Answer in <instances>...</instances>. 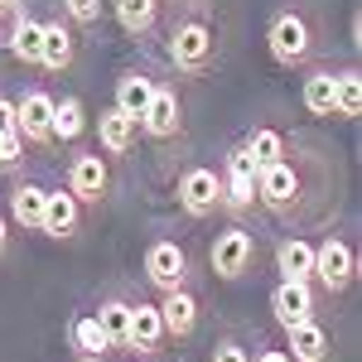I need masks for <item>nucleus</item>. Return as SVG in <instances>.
Instances as JSON below:
<instances>
[{
    "label": "nucleus",
    "instance_id": "nucleus-1",
    "mask_svg": "<svg viewBox=\"0 0 362 362\" xmlns=\"http://www.w3.org/2000/svg\"><path fill=\"white\" fill-rule=\"evenodd\" d=\"M218 54H223V39H218V25L208 15V0H189V5H174L165 29V58L179 78H208L218 68Z\"/></svg>",
    "mask_w": 362,
    "mask_h": 362
},
{
    "label": "nucleus",
    "instance_id": "nucleus-2",
    "mask_svg": "<svg viewBox=\"0 0 362 362\" xmlns=\"http://www.w3.org/2000/svg\"><path fill=\"white\" fill-rule=\"evenodd\" d=\"M256 203L266 213H276L280 223H295L314 213V194H309L305 179V155H295V145L271 160V165H256Z\"/></svg>",
    "mask_w": 362,
    "mask_h": 362
},
{
    "label": "nucleus",
    "instance_id": "nucleus-3",
    "mask_svg": "<svg viewBox=\"0 0 362 362\" xmlns=\"http://www.w3.org/2000/svg\"><path fill=\"white\" fill-rule=\"evenodd\" d=\"M266 54L280 68H309L319 58V29H314V20L300 5H285V10L271 15V25H266Z\"/></svg>",
    "mask_w": 362,
    "mask_h": 362
},
{
    "label": "nucleus",
    "instance_id": "nucleus-4",
    "mask_svg": "<svg viewBox=\"0 0 362 362\" xmlns=\"http://www.w3.org/2000/svg\"><path fill=\"white\" fill-rule=\"evenodd\" d=\"M353 280H358V247H353V237L329 232V237L314 247L309 285H319L329 300H338V295H348V290H353Z\"/></svg>",
    "mask_w": 362,
    "mask_h": 362
},
{
    "label": "nucleus",
    "instance_id": "nucleus-5",
    "mask_svg": "<svg viewBox=\"0 0 362 362\" xmlns=\"http://www.w3.org/2000/svg\"><path fill=\"white\" fill-rule=\"evenodd\" d=\"M174 203H179L184 218L208 223L213 213H223V174H218L213 165L179 169V179H174Z\"/></svg>",
    "mask_w": 362,
    "mask_h": 362
},
{
    "label": "nucleus",
    "instance_id": "nucleus-6",
    "mask_svg": "<svg viewBox=\"0 0 362 362\" xmlns=\"http://www.w3.org/2000/svg\"><path fill=\"white\" fill-rule=\"evenodd\" d=\"M63 189L83 208H102L112 198V160L102 150H73L68 169H63Z\"/></svg>",
    "mask_w": 362,
    "mask_h": 362
},
{
    "label": "nucleus",
    "instance_id": "nucleus-7",
    "mask_svg": "<svg viewBox=\"0 0 362 362\" xmlns=\"http://www.w3.org/2000/svg\"><path fill=\"white\" fill-rule=\"evenodd\" d=\"M208 266L218 280H247L251 266H256V237H251L247 223H227L213 242H208Z\"/></svg>",
    "mask_w": 362,
    "mask_h": 362
},
{
    "label": "nucleus",
    "instance_id": "nucleus-8",
    "mask_svg": "<svg viewBox=\"0 0 362 362\" xmlns=\"http://www.w3.org/2000/svg\"><path fill=\"white\" fill-rule=\"evenodd\" d=\"M223 213L232 223H242L256 213V160H251L247 145H232L223 160Z\"/></svg>",
    "mask_w": 362,
    "mask_h": 362
},
{
    "label": "nucleus",
    "instance_id": "nucleus-9",
    "mask_svg": "<svg viewBox=\"0 0 362 362\" xmlns=\"http://www.w3.org/2000/svg\"><path fill=\"white\" fill-rule=\"evenodd\" d=\"M140 271H145V285H150L155 295H165V290L189 285L194 261H189V251L179 247L174 237H155V242L145 247V256H140Z\"/></svg>",
    "mask_w": 362,
    "mask_h": 362
},
{
    "label": "nucleus",
    "instance_id": "nucleus-10",
    "mask_svg": "<svg viewBox=\"0 0 362 362\" xmlns=\"http://www.w3.org/2000/svg\"><path fill=\"white\" fill-rule=\"evenodd\" d=\"M140 136L155 140V145H169V140L184 136V102H179V87L155 83L145 112H140Z\"/></svg>",
    "mask_w": 362,
    "mask_h": 362
},
{
    "label": "nucleus",
    "instance_id": "nucleus-11",
    "mask_svg": "<svg viewBox=\"0 0 362 362\" xmlns=\"http://www.w3.org/2000/svg\"><path fill=\"white\" fill-rule=\"evenodd\" d=\"M15 131L29 150H49L54 145V97L44 87H29L15 102Z\"/></svg>",
    "mask_w": 362,
    "mask_h": 362
},
{
    "label": "nucleus",
    "instance_id": "nucleus-12",
    "mask_svg": "<svg viewBox=\"0 0 362 362\" xmlns=\"http://www.w3.org/2000/svg\"><path fill=\"white\" fill-rule=\"evenodd\" d=\"M160 324H165V338H174V343H189V338L198 334V295L189 290V285H179V290H165L160 300Z\"/></svg>",
    "mask_w": 362,
    "mask_h": 362
},
{
    "label": "nucleus",
    "instance_id": "nucleus-13",
    "mask_svg": "<svg viewBox=\"0 0 362 362\" xmlns=\"http://www.w3.org/2000/svg\"><path fill=\"white\" fill-rule=\"evenodd\" d=\"M160 348H165V324H160V305H155V300H131L126 353H136V358H155Z\"/></svg>",
    "mask_w": 362,
    "mask_h": 362
},
{
    "label": "nucleus",
    "instance_id": "nucleus-14",
    "mask_svg": "<svg viewBox=\"0 0 362 362\" xmlns=\"http://www.w3.org/2000/svg\"><path fill=\"white\" fill-rule=\"evenodd\" d=\"M334 83H338V68L334 63H309L305 68V83H300V107H305L314 121H334Z\"/></svg>",
    "mask_w": 362,
    "mask_h": 362
},
{
    "label": "nucleus",
    "instance_id": "nucleus-15",
    "mask_svg": "<svg viewBox=\"0 0 362 362\" xmlns=\"http://www.w3.org/2000/svg\"><path fill=\"white\" fill-rule=\"evenodd\" d=\"M285 353L290 362H334V338L319 319H300L285 329Z\"/></svg>",
    "mask_w": 362,
    "mask_h": 362
},
{
    "label": "nucleus",
    "instance_id": "nucleus-16",
    "mask_svg": "<svg viewBox=\"0 0 362 362\" xmlns=\"http://www.w3.org/2000/svg\"><path fill=\"white\" fill-rule=\"evenodd\" d=\"M271 319L280 329L300 324V319H314V285L309 280H276L271 290Z\"/></svg>",
    "mask_w": 362,
    "mask_h": 362
},
{
    "label": "nucleus",
    "instance_id": "nucleus-17",
    "mask_svg": "<svg viewBox=\"0 0 362 362\" xmlns=\"http://www.w3.org/2000/svg\"><path fill=\"white\" fill-rule=\"evenodd\" d=\"M92 126H97V140H102V155H107V160H126V155L136 150V140H140V121L126 116V112H116V107H107Z\"/></svg>",
    "mask_w": 362,
    "mask_h": 362
},
{
    "label": "nucleus",
    "instance_id": "nucleus-18",
    "mask_svg": "<svg viewBox=\"0 0 362 362\" xmlns=\"http://www.w3.org/2000/svg\"><path fill=\"white\" fill-rule=\"evenodd\" d=\"M78 223H83V203L68 189H49L44 194V223H39V232L54 237V242H68V237H78Z\"/></svg>",
    "mask_w": 362,
    "mask_h": 362
},
{
    "label": "nucleus",
    "instance_id": "nucleus-19",
    "mask_svg": "<svg viewBox=\"0 0 362 362\" xmlns=\"http://www.w3.org/2000/svg\"><path fill=\"white\" fill-rule=\"evenodd\" d=\"M78 58V29L68 20H44V49H39V68L44 73H68Z\"/></svg>",
    "mask_w": 362,
    "mask_h": 362
},
{
    "label": "nucleus",
    "instance_id": "nucleus-20",
    "mask_svg": "<svg viewBox=\"0 0 362 362\" xmlns=\"http://www.w3.org/2000/svg\"><path fill=\"white\" fill-rule=\"evenodd\" d=\"M68 348H73L78 362H107L112 358V343H107V334H102V324H97L92 309L68 319Z\"/></svg>",
    "mask_w": 362,
    "mask_h": 362
},
{
    "label": "nucleus",
    "instance_id": "nucleus-21",
    "mask_svg": "<svg viewBox=\"0 0 362 362\" xmlns=\"http://www.w3.org/2000/svg\"><path fill=\"white\" fill-rule=\"evenodd\" d=\"M44 194H49L44 184H34V179H15V184H10V198H5V203H10V213H5L10 227H20V232H39V223H44Z\"/></svg>",
    "mask_w": 362,
    "mask_h": 362
},
{
    "label": "nucleus",
    "instance_id": "nucleus-22",
    "mask_svg": "<svg viewBox=\"0 0 362 362\" xmlns=\"http://www.w3.org/2000/svg\"><path fill=\"white\" fill-rule=\"evenodd\" d=\"M160 5H165V0H112V15H116V25H121L126 39L145 44V39H155V29H160Z\"/></svg>",
    "mask_w": 362,
    "mask_h": 362
},
{
    "label": "nucleus",
    "instance_id": "nucleus-23",
    "mask_svg": "<svg viewBox=\"0 0 362 362\" xmlns=\"http://www.w3.org/2000/svg\"><path fill=\"white\" fill-rule=\"evenodd\" d=\"M150 92H155V78H150L145 68H121V78H116V87H112V107L140 121L145 102H150Z\"/></svg>",
    "mask_w": 362,
    "mask_h": 362
},
{
    "label": "nucleus",
    "instance_id": "nucleus-24",
    "mask_svg": "<svg viewBox=\"0 0 362 362\" xmlns=\"http://www.w3.org/2000/svg\"><path fill=\"white\" fill-rule=\"evenodd\" d=\"M309 271H314V242H305V237L276 242V276L280 280H309Z\"/></svg>",
    "mask_w": 362,
    "mask_h": 362
},
{
    "label": "nucleus",
    "instance_id": "nucleus-25",
    "mask_svg": "<svg viewBox=\"0 0 362 362\" xmlns=\"http://www.w3.org/2000/svg\"><path fill=\"white\" fill-rule=\"evenodd\" d=\"M87 136V107L83 97H54V140H63V145H78V140Z\"/></svg>",
    "mask_w": 362,
    "mask_h": 362
},
{
    "label": "nucleus",
    "instance_id": "nucleus-26",
    "mask_svg": "<svg viewBox=\"0 0 362 362\" xmlns=\"http://www.w3.org/2000/svg\"><path fill=\"white\" fill-rule=\"evenodd\" d=\"M92 314H97L102 334H107V343H112V353H126V324H131V300H126V295H107V300L92 309Z\"/></svg>",
    "mask_w": 362,
    "mask_h": 362
},
{
    "label": "nucleus",
    "instance_id": "nucleus-27",
    "mask_svg": "<svg viewBox=\"0 0 362 362\" xmlns=\"http://www.w3.org/2000/svg\"><path fill=\"white\" fill-rule=\"evenodd\" d=\"M39 49H44V20H34L25 10V20H20V29H15V39H10L5 54L15 58V63H25V68H39Z\"/></svg>",
    "mask_w": 362,
    "mask_h": 362
},
{
    "label": "nucleus",
    "instance_id": "nucleus-28",
    "mask_svg": "<svg viewBox=\"0 0 362 362\" xmlns=\"http://www.w3.org/2000/svg\"><path fill=\"white\" fill-rule=\"evenodd\" d=\"M334 112H338V121H358V116H362V73H358V68H338Z\"/></svg>",
    "mask_w": 362,
    "mask_h": 362
},
{
    "label": "nucleus",
    "instance_id": "nucleus-29",
    "mask_svg": "<svg viewBox=\"0 0 362 362\" xmlns=\"http://www.w3.org/2000/svg\"><path fill=\"white\" fill-rule=\"evenodd\" d=\"M242 145L251 150V160H256V165H271V160H280V155L290 150V136L276 131V126H251Z\"/></svg>",
    "mask_w": 362,
    "mask_h": 362
},
{
    "label": "nucleus",
    "instance_id": "nucleus-30",
    "mask_svg": "<svg viewBox=\"0 0 362 362\" xmlns=\"http://www.w3.org/2000/svg\"><path fill=\"white\" fill-rule=\"evenodd\" d=\"M102 10H107V0H63V15H68L73 29H97Z\"/></svg>",
    "mask_w": 362,
    "mask_h": 362
},
{
    "label": "nucleus",
    "instance_id": "nucleus-31",
    "mask_svg": "<svg viewBox=\"0 0 362 362\" xmlns=\"http://www.w3.org/2000/svg\"><path fill=\"white\" fill-rule=\"evenodd\" d=\"M25 140H20V131H5L0 136V174H10V169H20L25 165Z\"/></svg>",
    "mask_w": 362,
    "mask_h": 362
},
{
    "label": "nucleus",
    "instance_id": "nucleus-32",
    "mask_svg": "<svg viewBox=\"0 0 362 362\" xmlns=\"http://www.w3.org/2000/svg\"><path fill=\"white\" fill-rule=\"evenodd\" d=\"M208 362H251V353H247V343L237 334H223L218 343H213V358Z\"/></svg>",
    "mask_w": 362,
    "mask_h": 362
},
{
    "label": "nucleus",
    "instance_id": "nucleus-33",
    "mask_svg": "<svg viewBox=\"0 0 362 362\" xmlns=\"http://www.w3.org/2000/svg\"><path fill=\"white\" fill-rule=\"evenodd\" d=\"M20 20H25V5H15V10H0V49H10V39H15Z\"/></svg>",
    "mask_w": 362,
    "mask_h": 362
},
{
    "label": "nucleus",
    "instance_id": "nucleus-34",
    "mask_svg": "<svg viewBox=\"0 0 362 362\" xmlns=\"http://www.w3.org/2000/svg\"><path fill=\"white\" fill-rule=\"evenodd\" d=\"M5 131H15V102L10 97H0V136Z\"/></svg>",
    "mask_w": 362,
    "mask_h": 362
},
{
    "label": "nucleus",
    "instance_id": "nucleus-35",
    "mask_svg": "<svg viewBox=\"0 0 362 362\" xmlns=\"http://www.w3.org/2000/svg\"><path fill=\"white\" fill-rule=\"evenodd\" d=\"M251 362H290L285 348H261V353H251Z\"/></svg>",
    "mask_w": 362,
    "mask_h": 362
},
{
    "label": "nucleus",
    "instance_id": "nucleus-36",
    "mask_svg": "<svg viewBox=\"0 0 362 362\" xmlns=\"http://www.w3.org/2000/svg\"><path fill=\"white\" fill-rule=\"evenodd\" d=\"M0 261H10V218L0 213Z\"/></svg>",
    "mask_w": 362,
    "mask_h": 362
},
{
    "label": "nucleus",
    "instance_id": "nucleus-37",
    "mask_svg": "<svg viewBox=\"0 0 362 362\" xmlns=\"http://www.w3.org/2000/svg\"><path fill=\"white\" fill-rule=\"evenodd\" d=\"M348 44H353V49H358V44H362V20H358V15L348 20Z\"/></svg>",
    "mask_w": 362,
    "mask_h": 362
},
{
    "label": "nucleus",
    "instance_id": "nucleus-38",
    "mask_svg": "<svg viewBox=\"0 0 362 362\" xmlns=\"http://www.w3.org/2000/svg\"><path fill=\"white\" fill-rule=\"evenodd\" d=\"M15 5H20V0H0V10H15Z\"/></svg>",
    "mask_w": 362,
    "mask_h": 362
},
{
    "label": "nucleus",
    "instance_id": "nucleus-39",
    "mask_svg": "<svg viewBox=\"0 0 362 362\" xmlns=\"http://www.w3.org/2000/svg\"><path fill=\"white\" fill-rule=\"evenodd\" d=\"M174 362H194V358H174Z\"/></svg>",
    "mask_w": 362,
    "mask_h": 362
}]
</instances>
